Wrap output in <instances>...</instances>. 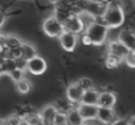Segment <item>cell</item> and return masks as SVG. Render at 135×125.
<instances>
[{"mask_svg":"<svg viewBox=\"0 0 135 125\" xmlns=\"http://www.w3.org/2000/svg\"><path fill=\"white\" fill-rule=\"evenodd\" d=\"M102 21L103 24L110 28H119L124 24V11L118 3H110L106 6L103 13H102Z\"/></svg>","mask_w":135,"mask_h":125,"instance_id":"1","label":"cell"},{"mask_svg":"<svg viewBox=\"0 0 135 125\" xmlns=\"http://www.w3.org/2000/svg\"><path fill=\"white\" fill-rule=\"evenodd\" d=\"M84 33L88 36V38L90 40V44L91 45L99 46V45H102L106 41L107 34H109V28L103 23L94 21L93 24L88 25L84 29Z\"/></svg>","mask_w":135,"mask_h":125,"instance_id":"2","label":"cell"},{"mask_svg":"<svg viewBox=\"0 0 135 125\" xmlns=\"http://www.w3.org/2000/svg\"><path fill=\"white\" fill-rule=\"evenodd\" d=\"M42 30L48 37L57 38L62 32H64V25L62 21L57 16H49L44 20L42 23Z\"/></svg>","mask_w":135,"mask_h":125,"instance_id":"3","label":"cell"},{"mask_svg":"<svg viewBox=\"0 0 135 125\" xmlns=\"http://www.w3.org/2000/svg\"><path fill=\"white\" fill-rule=\"evenodd\" d=\"M62 25H64V30L66 32H70V33H74V34H80L84 32L85 26L80 19V16L76 13V15H68L64 20H62Z\"/></svg>","mask_w":135,"mask_h":125,"instance_id":"4","label":"cell"},{"mask_svg":"<svg viewBox=\"0 0 135 125\" xmlns=\"http://www.w3.org/2000/svg\"><path fill=\"white\" fill-rule=\"evenodd\" d=\"M46 61L40 57V55H35L29 59H27V69L25 71H29L33 75H41L46 71Z\"/></svg>","mask_w":135,"mask_h":125,"instance_id":"5","label":"cell"},{"mask_svg":"<svg viewBox=\"0 0 135 125\" xmlns=\"http://www.w3.org/2000/svg\"><path fill=\"white\" fill-rule=\"evenodd\" d=\"M57 38H58V41H60L61 47H62L65 51H68V53H72V51L76 49L77 42H78L77 34L70 33V32H66V30H64Z\"/></svg>","mask_w":135,"mask_h":125,"instance_id":"6","label":"cell"},{"mask_svg":"<svg viewBox=\"0 0 135 125\" xmlns=\"http://www.w3.org/2000/svg\"><path fill=\"white\" fill-rule=\"evenodd\" d=\"M101 124L103 125H111L113 122H115L119 117L117 116V113L114 112V108H106V107H98L97 111V117H95Z\"/></svg>","mask_w":135,"mask_h":125,"instance_id":"7","label":"cell"},{"mask_svg":"<svg viewBox=\"0 0 135 125\" xmlns=\"http://www.w3.org/2000/svg\"><path fill=\"white\" fill-rule=\"evenodd\" d=\"M84 90L78 86L77 82L70 83L66 88V99L69 103H74V104H80L81 103V97H82Z\"/></svg>","mask_w":135,"mask_h":125,"instance_id":"8","label":"cell"},{"mask_svg":"<svg viewBox=\"0 0 135 125\" xmlns=\"http://www.w3.org/2000/svg\"><path fill=\"white\" fill-rule=\"evenodd\" d=\"M117 103V96L113 91H102L98 95L97 107H106V108H114Z\"/></svg>","mask_w":135,"mask_h":125,"instance_id":"9","label":"cell"},{"mask_svg":"<svg viewBox=\"0 0 135 125\" xmlns=\"http://www.w3.org/2000/svg\"><path fill=\"white\" fill-rule=\"evenodd\" d=\"M130 50L119 41V40H113L109 42L107 45V54H113V55H117L119 58H123Z\"/></svg>","mask_w":135,"mask_h":125,"instance_id":"10","label":"cell"},{"mask_svg":"<svg viewBox=\"0 0 135 125\" xmlns=\"http://www.w3.org/2000/svg\"><path fill=\"white\" fill-rule=\"evenodd\" d=\"M118 40L128 49V50H135V33L131 29H123L120 30Z\"/></svg>","mask_w":135,"mask_h":125,"instance_id":"11","label":"cell"},{"mask_svg":"<svg viewBox=\"0 0 135 125\" xmlns=\"http://www.w3.org/2000/svg\"><path fill=\"white\" fill-rule=\"evenodd\" d=\"M78 112L80 115L82 116V118L85 121H89V120H94L97 117V111H98V107L97 105H91V104H82L80 103L78 105Z\"/></svg>","mask_w":135,"mask_h":125,"instance_id":"12","label":"cell"},{"mask_svg":"<svg viewBox=\"0 0 135 125\" xmlns=\"http://www.w3.org/2000/svg\"><path fill=\"white\" fill-rule=\"evenodd\" d=\"M66 125H85V120L80 115L77 108H69L66 112Z\"/></svg>","mask_w":135,"mask_h":125,"instance_id":"13","label":"cell"},{"mask_svg":"<svg viewBox=\"0 0 135 125\" xmlns=\"http://www.w3.org/2000/svg\"><path fill=\"white\" fill-rule=\"evenodd\" d=\"M56 113H57V109H56L54 104L45 105L41 109V112H40V116H41V120H42V125H52V121H53Z\"/></svg>","mask_w":135,"mask_h":125,"instance_id":"14","label":"cell"},{"mask_svg":"<svg viewBox=\"0 0 135 125\" xmlns=\"http://www.w3.org/2000/svg\"><path fill=\"white\" fill-rule=\"evenodd\" d=\"M98 95H99V91H97L94 87H93V88H89V90H85L84 94H82V97H81V103H82V104L97 105Z\"/></svg>","mask_w":135,"mask_h":125,"instance_id":"15","label":"cell"},{"mask_svg":"<svg viewBox=\"0 0 135 125\" xmlns=\"http://www.w3.org/2000/svg\"><path fill=\"white\" fill-rule=\"evenodd\" d=\"M105 8H106V6H103V3L101 2V0H91V2L88 3L85 9L88 12H90L91 15H94L95 17H98V16H102Z\"/></svg>","mask_w":135,"mask_h":125,"instance_id":"16","label":"cell"},{"mask_svg":"<svg viewBox=\"0 0 135 125\" xmlns=\"http://www.w3.org/2000/svg\"><path fill=\"white\" fill-rule=\"evenodd\" d=\"M21 118H23V122H25V125H42L40 113H35V112L25 113L21 116Z\"/></svg>","mask_w":135,"mask_h":125,"instance_id":"17","label":"cell"},{"mask_svg":"<svg viewBox=\"0 0 135 125\" xmlns=\"http://www.w3.org/2000/svg\"><path fill=\"white\" fill-rule=\"evenodd\" d=\"M20 49H21V57H23L24 59H29V58L37 55V50H36V47H35L32 44L23 42L21 46H20Z\"/></svg>","mask_w":135,"mask_h":125,"instance_id":"18","label":"cell"},{"mask_svg":"<svg viewBox=\"0 0 135 125\" xmlns=\"http://www.w3.org/2000/svg\"><path fill=\"white\" fill-rule=\"evenodd\" d=\"M16 90H17V92L21 94V95L28 94V92L32 90V83H31V80H28V79H25V78L17 80V82H16Z\"/></svg>","mask_w":135,"mask_h":125,"instance_id":"19","label":"cell"},{"mask_svg":"<svg viewBox=\"0 0 135 125\" xmlns=\"http://www.w3.org/2000/svg\"><path fill=\"white\" fill-rule=\"evenodd\" d=\"M122 63V58L113 55V54H107L105 58V66L107 69H117L119 65Z\"/></svg>","mask_w":135,"mask_h":125,"instance_id":"20","label":"cell"},{"mask_svg":"<svg viewBox=\"0 0 135 125\" xmlns=\"http://www.w3.org/2000/svg\"><path fill=\"white\" fill-rule=\"evenodd\" d=\"M78 16H80V19H81V21H82V24H84V26L86 28L88 25H90V24H93L94 21H97V17L94 16V15H91L90 12H88L86 9H84V11H81L80 13H77Z\"/></svg>","mask_w":135,"mask_h":125,"instance_id":"21","label":"cell"},{"mask_svg":"<svg viewBox=\"0 0 135 125\" xmlns=\"http://www.w3.org/2000/svg\"><path fill=\"white\" fill-rule=\"evenodd\" d=\"M21 44H23V41L16 36H7V38H6V49L19 47V46H21Z\"/></svg>","mask_w":135,"mask_h":125,"instance_id":"22","label":"cell"},{"mask_svg":"<svg viewBox=\"0 0 135 125\" xmlns=\"http://www.w3.org/2000/svg\"><path fill=\"white\" fill-rule=\"evenodd\" d=\"M122 62H124L128 67L134 69V67H135V51H134V50H130V51L122 58Z\"/></svg>","mask_w":135,"mask_h":125,"instance_id":"23","label":"cell"},{"mask_svg":"<svg viewBox=\"0 0 135 125\" xmlns=\"http://www.w3.org/2000/svg\"><path fill=\"white\" fill-rule=\"evenodd\" d=\"M23 124V118L21 116H17V115H12L9 117H7L2 125H21Z\"/></svg>","mask_w":135,"mask_h":125,"instance_id":"24","label":"cell"},{"mask_svg":"<svg viewBox=\"0 0 135 125\" xmlns=\"http://www.w3.org/2000/svg\"><path fill=\"white\" fill-rule=\"evenodd\" d=\"M78 86L85 91V90H89V88H93L94 87V82L90 79V78H86V77H84V78H81V79H78Z\"/></svg>","mask_w":135,"mask_h":125,"instance_id":"25","label":"cell"},{"mask_svg":"<svg viewBox=\"0 0 135 125\" xmlns=\"http://www.w3.org/2000/svg\"><path fill=\"white\" fill-rule=\"evenodd\" d=\"M24 70H20V69H17V67H15L13 70H11L8 74H9V77H11V79L16 83L17 80H20V79H23L24 78Z\"/></svg>","mask_w":135,"mask_h":125,"instance_id":"26","label":"cell"},{"mask_svg":"<svg viewBox=\"0 0 135 125\" xmlns=\"http://www.w3.org/2000/svg\"><path fill=\"white\" fill-rule=\"evenodd\" d=\"M52 125H66V115L64 112L57 111V113L52 121Z\"/></svg>","mask_w":135,"mask_h":125,"instance_id":"27","label":"cell"},{"mask_svg":"<svg viewBox=\"0 0 135 125\" xmlns=\"http://www.w3.org/2000/svg\"><path fill=\"white\" fill-rule=\"evenodd\" d=\"M54 107H56V109H57L58 112H64V113L70 108V105H68V103H65L64 100H58V101L54 104Z\"/></svg>","mask_w":135,"mask_h":125,"instance_id":"28","label":"cell"},{"mask_svg":"<svg viewBox=\"0 0 135 125\" xmlns=\"http://www.w3.org/2000/svg\"><path fill=\"white\" fill-rule=\"evenodd\" d=\"M15 66H16L17 69H20V70H24V71H25V69H27V59H24L23 57H20V58L15 59Z\"/></svg>","mask_w":135,"mask_h":125,"instance_id":"29","label":"cell"},{"mask_svg":"<svg viewBox=\"0 0 135 125\" xmlns=\"http://www.w3.org/2000/svg\"><path fill=\"white\" fill-rule=\"evenodd\" d=\"M4 24H6V15L0 11V28H2Z\"/></svg>","mask_w":135,"mask_h":125,"instance_id":"30","label":"cell"},{"mask_svg":"<svg viewBox=\"0 0 135 125\" xmlns=\"http://www.w3.org/2000/svg\"><path fill=\"white\" fill-rule=\"evenodd\" d=\"M82 42H84L85 45H91V44H90V40L88 38V36H86L84 32H82Z\"/></svg>","mask_w":135,"mask_h":125,"instance_id":"31","label":"cell"},{"mask_svg":"<svg viewBox=\"0 0 135 125\" xmlns=\"http://www.w3.org/2000/svg\"><path fill=\"white\" fill-rule=\"evenodd\" d=\"M111 125H127V122L126 121H123V120H120V118H118L115 122H113Z\"/></svg>","mask_w":135,"mask_h":125,"instance_id":"32","label":"cell"},{"mask_svg":"<svg viewBox=\"0 0 135 125\" xmlns=\"http://www.w3.org/2000/svg\"><path fill=\"white\" fill-rule=\"evenodd\" d=\"M4 74V71H3V69H2V65H0V77H2Z\"/></svg>","mask_w":135,"mask_h":125,"instance_id":"33","label":"cell"},{"mask_svg":"<svg viewBox=\"0 0 135 125\" xmlns=\"http://www.w3.org/2000/svg\"><path fill=\"white\" fill-rule=\"evenodd\" d=\"M0 125H2V124H0Z\"/></svg>","mask_w":135,"mask_h":125,"instance_id":"34","label":"cell"}]
</instances>
